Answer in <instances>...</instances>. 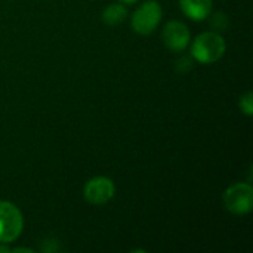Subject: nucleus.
Wrapping results in <instances>:
<instances>
[{
    "instance_id": "1",
    "label": "nucleus",
    "mask_w": 253,
    "mask_h": 253,
    "mask_svg": "<svg viewBox=\"0 0 253 253\" xmlns=\"http://www.w3.org/2000/svg\"><path fill=\"white\" fill-rule=\"evenodd\" d=\"M225 40L213 31L202 33L196 37L191 46V55L200 64H212L221 59L225 53Z\"/></svg>"
},
{
    "instance_id": "2",
    "label": "nucleus",
    "mask_w": 253,
    "mask_h": 253,
    "mask_svg": "<svg viewBox=\"0 0 253 253\" xmlns=\"http://www.w3.org/2000/svg\"><path fill=\"white\" fill-rule=\"evenodd\" d=\"M24 227L21 211L10 202L0 200V243H12L16 240Z\"/></svg>"
},
{
    "instance_id": "3",
    "label": "nucleus",
    "mask_w": 253,
    "mask_h": 253,
    "mask_svg": "<svg viewBox=\"0 0 253 253\" xmlns=\"http://www.w3.org/2000/svg\"><path fill=\"white\" fill-rule=\"evenodd\" d=\"M225 209L234 215H246L253 208V188L251 184L237 182L224 193Z\"/></svg>"
},
{
    "instance_id": "4",
    "label": "nucleus",
    "mask_w": 253,
    "mask_h": 253,
    "mask_svg": "<svg viewBox=\"0 0 253 253\" xmlns=\"http://www.w3.org/2000/svg\"><path fill=\"white\" fill-rule=\"evenodd\" d=\"M162 15V6L154 0H148L135 10L132 16V28L141 36H148L157 28Z\"/></svg>"
},
{
    "instance_id": "5",
    "label": "nucleus",
    "mask_w": 253,
    "mask_h": 253,
    "mask_svg": "<svg viewBox=\"0 0 253 253\" xmlns=\"http://www.w3.org/2000/svg\"><path fill=\"white\" fill-rule=\"evenodd\" d=\"M116 193L114 182L105 176H95L89 179L83 190V197L87 203L93 206H101L108 203Z\"/></svg>"
},
{
    "instance_id": "6",
    "label": "nucleus",
    "mask_w": 253,
    "mask_h": 253,
    "mask_svg": "<svg viewBox=\"0 0 253 253\" xmlns=\"http://www.w3.org/2000/svg\"><path fill=\"white\" fill-rule=\"evenodd\" d=\"M162 39L165 46L172 52H182L190 44V30L181 21H170L165 25Z\"/></svg>"
},
{
    "instance_id": "7",
    "label": "nucleus",
    "mask_w": 253,
    "mask_h": 253,
    "mask_svg": "<svg viewBox=\"0 0 253 253\" xmlns=\"http://www.w3.org/2000/svg\"><path fill=\"white\" fill-rule=\"evenodd\" d=\"M182 12L194 21L206 19L212 12V0H179Z\"/></svg>"
},
{
    "instance_id": "8",
    "label": "nucleus",
    "mask_w": 253,
    "mask_h": 253,
    "mask_svg": "<svg viewBox=\"0 0 253 253\" xmlns=\"http://www.w3.org/2000/svg\"><path fill=\"white\" fill-rule=\"evenodd\" d=\"M127 16V9L123 4H110L105 7V10L102 12V21L105 25L108 27H114L122 24Z\"/></svg>"
},
{
    "instance_id": "9",
    "label": "nucleus",
    "mask_w": 253,
    "mask_h": 253,
    "mask_svg": "<svg viewBox=\"0 0 253 253\" xmlns=\"http://www.w3.org/2000/svg\"><path fill=\"white\" fill-rule=\"evenodd\" d=\"M239 107L242 110V113H245L246 116H252L253 114V93L252 92H246L245 95H242L240 101H239Z\"/></svg>"
},
{
    "instance_id": "10",
    "label": "nucleus",
    "mask_w": 253,
    "mask_h": 253,
    "mask_svg": "<svg viewBox=\"0 0 253 253\" xmlns=\"http://www.w3.org/2000/svg\"><path fill=\"white\" fill-rule=\"evenodd\" d=\"M10 252H25V253H33L34 251L33 249H27V248H16V249H13V251H10Z\"/></svg>"
},
{
    "instance_id": "11",
    "label": "nucleus",
    "mask_w": 253,
    "mask_h": 253,
    "mask_svg": "<svg viewBox=\"0 0 253 253\" xmlns=\"http://www.w3.org/2000/svg\"><path fill=\"white\" fill-rule=\"evenodd\" d=\"M12 251L10 248L6 246V243H0V253H9Z\"/></svg>"
},
{
    "instance_id": "12",
    "label": "nucleus",
    "mask_w": 253,
    "mask_h": 253,
    "mask_svg": "<svg viewBox=\"0 0 253 253\" xmlns=\"http://www.w3.org/2000/svg\"><path fill=\"white\" fill-rule=\"evenodd\" d=\"M122 3H126V4H130V3H133V1H136V0H120Z\"/></svg>"
}]
</instances>
